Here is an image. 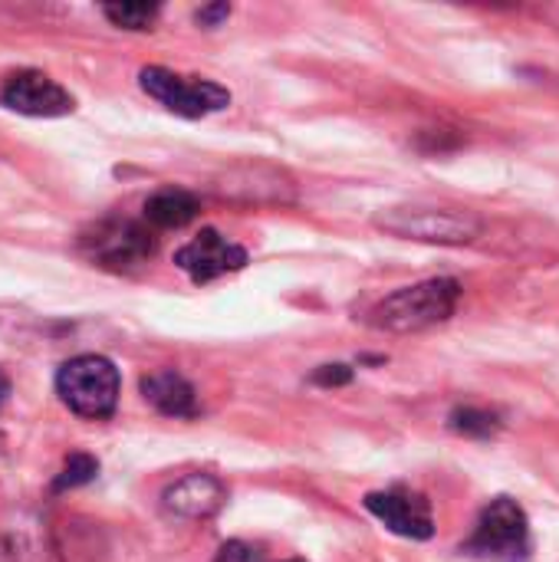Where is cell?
I'll return each instance as SVG.
<instances>
[{
	"instance_id": "obj_1",
	"label": "cell",
	"mask_w": 559,
	"mask_h": 562,
	"mask_svg": "<svg viewBox=\"0 0 559 562\" xmlns=\"http://www.w3.org/2000/svg\"><path fill=\"white\" fill-rule=\"evenodd\" d=\"M458 300H461V283L448 277L402 286L372 306L369 326L382 333H422L438 323H448L458 310Z\"/></svg>"
},
{
	"instance_id": "obj_2",
	"label": "cell",
	"mask_w": 559,
	"mask_h": 562,
	"mask_svg": "<svg viewBox=\"0 0 559 562\" xmlns=\"http://www.w3.org/2000/svg\"><path fill=\"white\" fill-rule=\"evenodd\" d=\"M119 392H122V379H119L115 362L105 356H96V352L76 356V359L63 362L56 372L59 402L86 422L112 418L115 405H119Z\"/></svg>"
},
{
	"instance_id": "obj_3",
	"label": "cell",
	"mask_w": 559,
	"mask_h": 562,
	"mask_svg": "<svg viewBox=\"0 0 559 562\" xmlns=\"http://www.w3.org/2000/svg\"><path fill=\"white\" fill-rule=\"evenodd\" d=\"M376 227L392 234V237H402V240L461 247V244H471L481 237L484 221L474 211L405 204V207H389V211L376 214Z\"/></svg>"
},
{
	"instance_id": "obj_4",
	"label": "cell",
	"mask_w": 559,
	"mask_h": 562,
	"mask_svg": "<svg viewBox=\"0 0 559 562\" xmlns=\"http://www.w3.org/2000/svg\"><path fill=\"white\" fill-rule=\"evenodd\" d=\"M461 553H471L478 560L488 562H524L530 553V520L524 514V507L511 497H497L491 501L481 517L478 527L471 533V540L461 547Z\"/></svg>"
},
{
	"instance_id": "obj_5",
	"label": "cell",
	"mask_w": 559,
	"mask_h": 562,
	"mask_svg": "<svg viewBox=\"0 0 559 562\" xmlns=\"http://www.w3.org/2000/svg\"><path fill=\"white\" fill-rule=\"evenodd\" d=\"M138 86L152 99H158L168 112L185 115V119H204V115L231 105V92L221 82L181 76V72H171L165 66H145L138 72Z\"/></svg>"
},
{
	"instance_id": "obj_6",
	"label": "cell",
	"mask_w": 559,
	"mask_h": 562,
	"mask_svg": "<svg viewBox=\"0 0 559 562\" xmlns=\"http://www.w3.org/2000/svg\"><path fill=\"white\" fill-rule=\"evenodd\" d=\"M82 247L92 254L99 267L109 270H135L145 267L155 257V237L132 221H105L89 237H82Z\"/></svg>"
},
{
	"instance_id": "obj_7",
	"label": "cell",
	"mask_w": 559,
	"mask_h": 562,
	"mask_svg": "<svg viewBox=\"0 0 559 562\" xmlns=\"http://www.w3.org/2000/svg\"><path fill=\"white\" fill-rule=\"evenodd\" d=\"M0 102L20 115H33V119H59L76 109V99L40 69L10 72L0 89Z\"/></svg>"
},
{
	"instance_id": "obj_8",
	"label": "cell",
	"mask_w": 559,
	"mask_h": 562,
	"mask_svg": "<svg viewBox=\"0 0 559 562\" xmlns=\"http://www.w3.org/2000/svg\"><path fill=\"white\" fill-rule=\"evenodd\" d=\"M175 267L185 270L194 283H211L224 273H237L247 267V250L227 240L221 231L204 227L194 240L175 250Z\"/></svg>"
},
{
	"instance_id": "obj_9",
	"label": "cell",
	"mask_w": 559,
	"mask_h": 562,
	"mask_svg": "<svg viewBox=\"0 0 559 562\" xmlns=\"http://www.w3.org/2000/svg\"><path fill=\"white\" fill-rule=\"evenodd\" d=\"M362 504L395 537H405V540H432L435 537V514L422 494L376 491V494H366Z\"/></svg>"
},
{
	"instance_id": "obj_10",
	"label": "cell",
	"mask_w": 559,
	"mask_h": 562,
	"mask_svg": "<svg viewBox=\"0 0 559 562\" xmlns=\"http://www.w3.org/2000/svg\"><path fill=\"white\" fill-rule=\"evenodd\" d=\"M227 501V487L214 474H185L161 494L165 514L178 520H204L214 517Z\"/></svg>"
},
{
	"instance_id": "obj_11",
	"label": "cell",
	"mask_w": 559,
	"mask_h": 562,
	"mask_svg": "<svg viewBox=\"0 0 559 562\" xmlns=\"http://www.w3.org/2000/svg\"><path fill=\"white\" fill-rule=\"evenodd\" d=\"M138 389H142V398L168 418H194L198 415V395H194L191 382L185 375H178L175 369H158V372L145 375Z\"/></svg>"
},
{
	"instance_id": "obj_12",
	"label": "cell",
	"mask_w": 559,
	"mask_h": 562,
	"mask_svg": "<svg viewBox=\"0 0 559 562\" xmlns=\"http://www.w3.org/2000/svg\"><path fill=\"white\" fill-rule=\"evenodd\" d=\"M198 211H201L198 198L185 188H161L145 201V221L161 231L188 227L198 217Z\"/></svg>"
},
{
	"instance_id": "obj_13",
	"label": "cell",
	"mask_w": 559,
	"mask_h": 562,
	"mask_svg": "<svg viewBox=\"0 0 559 562\" xmlns=\"http://www.w3.org/2000/svg\"><path fill=\"white\" fill-rule=\"evenodd\" d=\"M102 13L122 30H152L161 7L158 3H105Z\"/></svg>"
},
{
	"instance_id": "obj_14",
	"label": "cell",
	"mask_w": 559,
	"mask_h": 562,
	"mask_svg": "<svg viewBox=\"0 0 559 562\" xmlns=\"http://www.w3.org/2000/svg\"><path fill=\"white\" fill-rule=\"evenodd\" d=\"M448 428L465 435V438H491V435L501 431V422L491 412H481V408H458V412H451Z\"/></svg>"
},
{
	"instance_id": "obj_15",
	"label": "cell",
	"mask_w": 559,
	"mask_h": 562,
	"mask_svg": "<svg viewBox=\"0 0 559 562\" xmlns=\"http://www.w3.org/2000/svg\"><path fill=\"white\" fill-rule=\"evenodd\" d=\"M96 474H99V461L92 454H69L66 464H63V471H59V477L53 481V491L59 494V491L82 487V484L96 481Z\"/></svg>"
},
{
	"instance_id": "obj_16",
	"label": "cell",
	"mask_w": 559,
	"mask_h": 562,
	"mask_svg": "<svg viewBox=\"0 0 559 562\" xmlns=\"http://www.w3.org/2000/svg\"><path fill=\"white\" fill-rule=\"evenodd\" d=\"M353 382V369L349 366H323L313 372V385H323V389H339V385H349Z\"/></svg>"
},
{
	"instance_id": "obj_17",
	"label": "cell",
	"mask_w": 559,
	"mask_h": 562,
	"mask_svg": "<svg viewBox=\"0 0 559 562\" xmlns=\"http://www.w3.org/2000/svg\"><path fill=\"white\" fill-rule=\"evenodd\" d=\"M214 562H254V547H247L244 540H227Z\"/></svg>"
},
{
	"instance_id": "obj_18",
	"label": "cell",
	"mask_w": 559,
	"mask_h": 562,
	"mask_svg": "<svg viewBox=\"0 0 559 562\" xmlns=\"http://www.w3.org/2000/svg\"><path fill=\"white\" fill-rule=\"evenodd\" d=\"M224 16H231V7H227V3L201 7V10L194 13V20H198V23H204V26H214V23H221Z\"/></svg>"
},
{
	"instance_id": "obj_19",
	"label": "cell",
	"mask_w": 559,
	"mask_h": 562,
	"mask_svg": "<svg viewBox=\"0 0 559 562\" xmlns=\"http://www.w3.org/2000/svg\"><path fill=\"white\" fill-rule=\"evenodd\" d=\"M287 562H303V560H287Z\"/></svg>"
}]
</instances>
